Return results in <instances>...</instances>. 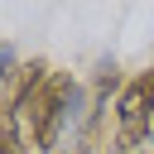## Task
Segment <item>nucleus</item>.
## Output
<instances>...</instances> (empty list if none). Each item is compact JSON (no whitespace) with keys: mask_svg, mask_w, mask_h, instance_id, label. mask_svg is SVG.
I'll list each match as a JSON object with an SVG mask.
<instances>
[{"mask_svg":"<svg viewBox=\"0 0 154 154\" xmlns=\"http://www.w3.org/2000/svg\"><path fill=\"white\" fill-rule=\"evenodd\" d=\"M14 116L24 120V135H29L34 154H58L63 140H72V130L87 116V87L67 67H53L29 96L14 101Z\"/></svg>","mask_w":154,"mask_h":154,"instance_id":"obj_1","label":"nucleus"},{"mask_svg":"<svg viewBox=\"0 0 154 154\" xmlns=\"http://www.w3.org/2000/svg\"><path fill=\"white\" fill-rule=\"evenodd\" d=\"M111 116H116V130L106 154H144V144L154 140V67L125 77Z\"/></svg>","mask_w":154,"mask_h":154,"instance_id":"obj_2","label":"nucleus"},{"mask_svg":"<svg viewBox=\"0 0 154 154\" xmlns=\"http://www.w3.org/2000/svg\"><path fill=\"white\" fill-rule=\"evenodd\" d=\"M0 154H34L19 116H0Z\"/></svg>","mask_w":154,"mask_h":154,"instance_id":"obj_3","label":"nucleus"}]
</instances>
